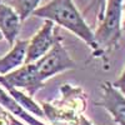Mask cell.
<instances>
[{
	"mask_svg": "<svg viewBox=\"0 0 125 125\" xmlns=\"http://www.w3.org/2000/svg\"><path fill=\"white\" fill-rule=\"evenodd\" d=\"M123 14H124V18H123L121 28H123V31H124V30H125V0H124V8H123Z\"/></svg>",
	"mask_w": 125,
	"mask_h": 125,
	"instance_id": "12",
	"label": "cell"
},
{
	"mask_svg": "<svg viewBox=\"0 0 125 125\" xmlns=\"http://www.w3.org/2000/svg\"><path fill=\"white\" fill-rule=\"evenodd\" d=\"M0 83H4L19 90H25L28 95L33 96L35 93L44 88L45 81L41 80L35 62H25L18 69L0 75Z\"/></svg>",
	"mask_w": 125,
	"mask_h": 125,
	"instance_id": "5",
	"label": "cell"
},
{
	"mask_svg": "<svg viewBox=\"0 0 125 125\" xmlns=\"http://www.w3.org/2000/svg\"><path fill=\"white\" fill-rule=\"evenodd\" d=\"M60 26L55 25L51 20H46L43 24L38 33L29 40L26 49L25 62H35L43 55H45L49 49L53 46L56 38L60 35Z\"/></svg>",
	"mask_w": 125,
	"mask_h": 125,
	"instance_id": "6",
	"label": "cell"
},
{
	"mask_svg": "<svg viewBox=\"0 0 125 125\" xmlns=\"http://www.w3.org/2000/svg\"><path fill=\"white\" fill-rule=\"evenodd\" d=\"M28 43L29 40L16 39L9 53H6L3 58H0V75H5L25 64Z\"/></svg>",
	"mask_w": 125,
	"mask_h": 125,
	"instance_id": "9",
	"label": "cell"
},
{
	"mask_svg": "<svg viewBox=\"0 0 125 125\" xmlns=\"http://www.w3.org/2000/svg\"><path fill=\"white\" fill-rule=\"evenodd\" d=\"M3 39V34H1V31H0V40Z\"/></svg>",
	"mask_w": 125,
	"mask_h": 125,
	"instance_id": "13",
	"label": "cell"
},
{
	"mask_svg": "<svg viewBox=\"0 0 125 125\" xmlns=\"http://www.w3.org/2000/svg\"><path fill=\"white\" fill-rule=\"evenodd\" d=\"M41 0H11V5L15 11L19 14L20 16V20L24 21L26 20L30 15H33L34 10L39 8V4H40Z\"/></svg>",
	"mask_w": 125,
	"mask_h": 125,
	"instance_id": "10",
	"label": "cell"
},
{
	"mask_svg": "<svg viewBox=\"0 0 125 125\" xmlns=\"http://www.w3.org/2000/svg\"><path fill=\"white\" fill-rule=\"evenodd\" d=\"M34 16L51 20L60 28H65L81 39L91 49V54L96 50L94 31L85 21L73 0H51L48 4L34 10Z\"/></svg>",
	"mask_w": 125,
	"mask_h": 125,
	"instance_id": "2",
	"label": "cell"
},
{
	"mask_svg": "<svg viewBox=\"0 0 125 125\" xmlns=\"http://www.w3.org/2000/svg\"><path fill=\"white\" fill-rule=\"evenodd\" d=\"M39 75L43 81L53 78L62 71L76 69V62L71 59L70 54L62 45V36L59 35L49 49V51L43 55L38 61H35Z\"/></svg>",
	"mask_w": 125,
	"mask_h": 125,
	"instance_id": "4",
	"label": "cell"
},
{
	"mask_svg": "<svg viewBox=\"0 0 125 125\" xmlns=\"http://www.w3.org/2000/svg\"><path fill=\"white\" fill-rule=\"evenodd\" d=\"M113 84L115 85L118 89H120L123 93H125V68H124V70L121 73V75L119 76V79L115 83H113Z\"/></svg>",
	"mask_w": 125,
	"mask_h": 125,
	"instance_id": "11",
	"label": "cell"
},
{
	"mask_svg": "<svg viewBox=\"0 0 125 125\" xmlns=\"http://www.w3.org/2000/svg\"><path fill=\"white\" fill-rule=\"evenodd\" d=\"M123 8L124 0H108L105 11L98 23V28L94 31L96 50L91 54L93 58H100L104 61V68L109 66V56L119 45L123 33Z\"/></svg>",
	"mask_w": 125,
	"mask_h": 125,
	"instance_id": "3",
	"label": "cell"
},
{
	"mask_svg": "<svg viewBox=\"0 0 125 125\" xmlns=\"http://www.w3.org/2000/svg\"><path fill=\"white\" fill-rule=\"evenodd\" d=\"M21 23L23 21L20 20V16L15 11V9L0 0V31L10 46H13L18 39Z\"/></svg>",
	"mask_w": 125,
	"mask_h": 125,
	"instance_id": "8",
	"label": "cell"
},
{
	"mask_svg": "<svg viewBox=\"0 0 125 125\" xmlns=\"http://www.w3.org/2000/svg\"><path fill=\"white\" fill-rule=\"evenodd\" d=\"M101 98L95 103L96 106L104 108L118 125H125V95L110 81L103 83Z\"/></svg>",
	"mask_w": 125,
	"mask_h": 125,
	"instance_id": "7",
	"label": "cell"
},
{
	"mask_svg": "<svg viewBox=\"0 0 125 125\" xmlns=\"http://www.w3.org/2000/svg\"><path fill=\"white\" fill-rule=\"evenodd\" d=\"M86 94L81 88L64 84L53 101L41 103L44 116L54 125H94L85 115Z\"/></svg>",
	"mask_w": 125,
	"mask_h": 125,
	"instance_id": "1",
	"label": "cell"
}]
</instances>
